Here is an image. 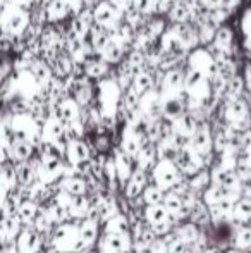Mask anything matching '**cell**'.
<instances>
[{"label":"cell","mask_w":251,"mask_h":253,"mask_svg":"<svg viewBox=\"0 0 251 253\" xmlns=\"http://www.w3.org/2000/svg\"><path fill=\"white\" fill-rule=\"evenodd\" d=\"M0 14H2V33L12 35V37H21L23 31L31 23L30 10L24 7L14 5V3L7 7H0Z\"/></svg>","instance_id":"obj_1"},{"label":"cell","mask_w":251,"mask_h":253,"mask_svg":"<svg viewBox=\"0 0 251 253\" xmlns=\"http://www.w3.org/2000/svg\"><path fill=\"white\" fill-rule=\"evenodd\" d=\"M93 14H95V24L105 28V30H114L119 24L124 21V14L122 10L115 5L110 0H98L93 5Z\"/></svg>","instance_id":"obj_2"},{"label":"cell","mask_w":251,"mask_h":253,"mask_svg":"<svg viewBox=\"0 0 251 253\" xmlns=\"http://www.w3.org/2000/svg\"><path fill=\"white\" fill-rule=\"evenodd\" d=\"M186 62H188L189 69L200 71V73H203L208 78H212L217 73V60H215V57L212 55V52L205 45H200L194 50H191L188 57H186Z\"/></svg>","instance_id":"obj_3"},{"label":"cell","mask_w":251,"mask_h":253,"mask_svg":"<svg viewBox=\"0 0 251 253\" xmlns=\"http://www.w3.org/2000/svg\"><path fill=\"white\" fill-rule=\"evenodd\" d=\"M160 45L162 48H164L167 53H172L174 57H178L179 60H184L186 57H188V47H186L184 43H182V40L179 38L178 31H176L174 24H171V26L165 30V33L160 37Z\"/></svg>","instance_id":"obj_4"},{"label":"cell","mask_w":251,"mask_h":253,"mask_svg":"<svg viewBox=\"0 0 251 253\" xmlns=\"http://www.w3.org/2000/svg\"><path fill=\"white\" fill-rule=\"evenodd\" d=\"M83 67H84V73H86L91 80H97V81L107 78L112 71V64H108L100 53L90 55V59L83 64Z\"/></svg>","instance_id":"obj_5"},{"label":"cell","mask_w":251,"mask_h":253,"mask_svg":"<svg viewBox=\"0 0 251 253\" xmlns=\"http://www.w3.org/2000/svg\"><path fill=\"white\" fill-rule=\"evenodd\" d=\"M48 64H50L52 71H54V74L57 78H62V80H66V78H69L71 74L74 73V69H76L77 64L74 62V59L71 57V53L67 50H62L59 52L57 55L54 57V59L48 60Z\"/></svg>","instance_id":"obj_6"},{"label":"cell","mask_w":251,"mask_h":253,"mask_svg":"<svg viewBox=\"0 0 251 253\" xmlns=\"http://www.w3.org/2000/svg\"><path fill=\"white\" fill-rule=\"evenodd\" d=\"M100 55L104 57L108 64H112V66H117V64H121L122 60L126 59L127 50H126V47L121 43V42L110 38V40H108V43L104 47V50L100 52Z\"/></svg>","instance_id":"obj_7"},{"label":"cell","mask_w":251,"mask_h":253,"mask_svg":"<svg viewBox=\"0 0 251 253\" xmlns=\"http://www.w3.org/2000/svg\"><path fill=\"white\" fill-rule=\"evenodd\" d=\"M47 14H48V23H61L66 21L69 16H72L71 5L66 0H50L47 3Z\"/></svg>","instance_id":"obj_8"},{"label":"cell","mask_w":251,"mask_h":253,"mask_svg":"<svg viewBox=\"0 0 251 253\" xmlns=\"http://www.w3.org/2000/svg\"><path fill=\"white\" fill-rule=\"evenodd\" d=\"M191 16H193V7L189 3H186L184 0H176L172 3L171 10L167 12V17L171 23L181 24V23H189Z\"/></svg>","instance_id":"obj_9"},{"label":"cell","mask_w":251,"mask_h":253,"mask_svg":"<svg viewBox=\"0 0 251 253\" xmlns=\"http://www.w3.org/2000/svg\"><path fill=\"white\" fill-rule=\"evenodd\" d=\"M93 24H90L88 21H84L83 17L77 14V16H72V19H71V33L74 35V37L81 38V40H86L88 35H90V30Z\"/></svg>","instance_id":"obj_10"},{"label":"cell","mask_w":251,"mask_h":253,"mask_svg":"<svg viewBox=\"0 0 251 253\" xmlns=\"http://www.w3.org/2000/svg\"><path fill=\"white\" fill-rule=\"evenodd\" d=\"M246 90V81L245 76L241 74H236L231 81H229V90H227V97L225 98H231V97H243Z\"/></svg>","instance_id":"obj_11"},{"label":"cell","mask_w":251,"mask_h":253,"mask_svg":"<svg viewBox=\"0 0 251 253\" xmlns=\"http://www.w3.org/2000/svg\"><path fill=\"white\" fill-rule=\"evenodd\" d=\"M241 30L245 35V50L251 53V5L245 10L241 19Z\"/></svg>","instance_id":"obj_12"},{"label":"cell","mask_w":251,"mask_h":253,"mask_svg":"<svg viewBox=\"0 0 251 253\" xmlns=\"http://www.w3.org/2000/svg\"><path fill=\"white\" fill-rule=\"evenodd\" d=\"M224 2L225 0H200V5L207 10H215V9H218V7L224 5Z\"/></svg>","instance_id":"obj_13"},{"label":"cell","mask_w":251,"mask_h":253,"mask_svg":"<svg viewBox=\"0 0 251 253\" xmlns=\"http://www.w3.org/2000/svg\"><path fill=\"white\" fill-rule=\"evenodd\" d=\"M67 3L71 5V10H72V16H77V14L81 12V10L86 7V3H84V0H66Z\"/></svg>","instance_id":"obj_14"},{"label":"cell","mask_w":251,"mask_h":253,"mask_svg":"<svg viewBox=\"0 0 251 253\" xmlns=\"http://www.w3.org/2000/svg\"><path fill=\"white\" fill-rule=\"evenodd\" d=\"M241 2H243V0H225L224 5H222V7H224V9L227 10L229 14H232L236 9H238L239 5H241Z\"/></svg>","instance_id":"obj_15"},{"label":"cell","mask_w":251,"mask_h":253,"mask_svg":"<svg viewBox=\"0 0 251 253\" xmlns=\"http://www.w3.org/2000/svg\"><path fill=\"white\" fill-rule=\"evenodd\" d=\"M243 76H245V81H246V88H248V91L251 93V60L246 62L245 71H243Z\"/></svg>","instance_id":"obj_16"},{"label":"cell","mask_w":251,"mask_h":253,"mask_svg":"<svg viewBox=\"0 0 251 253\" xmlns=\"http://www.w3.org/2000/svg\"><path fill=\"white\" fill-rule=\"evenodd\" d=\"M10 2L14 3V5H19V7H24V9L30 10L31 7H33V0H10Z\"/></svg>","instance_id":"obj_17"},{"label":"cell","mask_w":251,"mask_h":253,"mask_svg":"<svg viewBox=\"0 0 251 253\" xmlns=\"http://www.w3.org/2000/svg\"><path fill=\"white\" fill-rule=\"evenodd\" d=\"M160 2H167V3H174L176 0H160Z\"/></svg>","instance_id":"obj_18"},{"label":"cell","mask_w":251,"mask_h":253,"mask_svg":"<svg viewBox=\"0 0 251 253\" xmlns=\"http://www.w3.org/2000/svg\"><path fill=\"white\" fill-rule=\"evenodd\" d=\"M250 105H251V93H250Z\"/></svg>","instance_id":"obj_19"}]
</instances>
